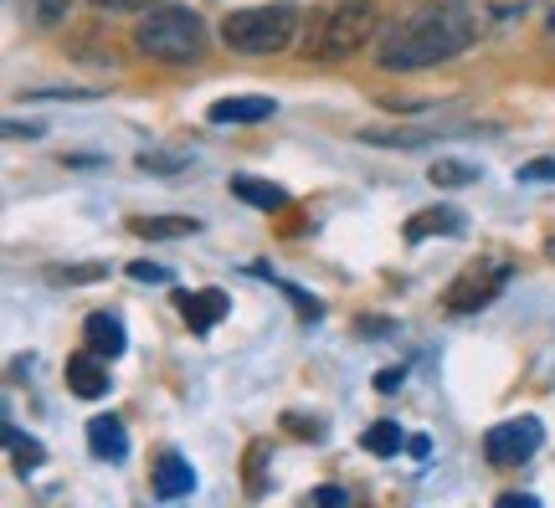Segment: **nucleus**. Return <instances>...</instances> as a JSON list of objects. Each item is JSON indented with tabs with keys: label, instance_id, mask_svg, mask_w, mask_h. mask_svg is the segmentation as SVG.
I'll use <instances>...</instances> for the list:
<instances>
[{
	"label": "nucleus",
	"instance_id": "f257e3e1",
	"mask_svg": "<svg viewBox=\"0 0 555 508\" xmlns=\"http://www.w3.org/2000/svg\"><path fill=\"white\" fill-rule=\"evenodd\" d=\"M474 37H478V11L468 0H422V5L401 11L380 31L376 62L386 73H416V67L457 57Z\"/></svg>",
	"mask_w": 555,
	"mask_h": 508
},
{
	"label": "nucleus",
	"instance_id": "f03ea898",
	"mask_svg": "<svg viewBox=\"0 0 555 508\" xmlns=\"http://www.w3.org/2000/svg\"><path fill=\"white\" fill-rule=\"evenodd\" d=\"M371 37H376V5L371 0H335L314 16L309 37H304V52L319 62H339L360 52Z\"/></svg>",
	"mask_w": 555,
	"mask_h": 508
},
{
	"label": "nucleus",
	"instance_id": "7ed1b4c3",
	"mask_svg": "<svg viewBox=\"0 0 555 508\" xmlns=\"http://www.w3.org/2000/svg\"><path fill=\"white\" fill-rule=\"evenodd\" d=\"M134 41H139V52H150L159 62H196L206 52V26L185 5H155L134 26Z\"/></svg>",
	"mask_w": 555,
	"mask_h": 508
},
{
	"label": "nucleus",
	"instance_id": "20e7f679",
	"mask_svg": "<svg viewBox=\"0 0 555 508\" xmlns=\"http://www.w3.org/2000/svg\"><path fill=\"white\" fill-rule=\"evenodd\" d=\"M294 37H298L294 5H247V11L221 21V41L232 52H253V57L283 52V47H294Z\"/></svg>",
	"mask_w": 555,
	"mask_h": 508
},
{
	"label": "nucleus",
	"instance_id": "39448f33",
	"mask_svg": "<svg viewBox=\"0 0 555 508\" xmlns=\"http://www.w3.org/2000/svg\"><path fill=\"white\" fill-rule=\"evenodd\" d=\"M504 283H509V262H504V257H478V262H468V268L448 283L442 303L453 313H478L504 294Z\"/></svg>",
	"mask_w": 555,
	"mask_h": 508
},
{
	"label": "nucleus",
	"instance_id": "423d86ee",
	"mask_svg": "<svg viewBox=\"0 0 555 508\" xmlns=\"http://www.w3.org/2000/svg\"><path fill=\"white\" fill-rule=\"evenodd\" d=\"M540 421L535 416H519V421H499V427H489V437H483V457L494 463V468H519L525 457H535L540 452Z\"/></svg>",
	"mask_w": 555,
	"mask_h": 508
},
{
	"label": "nucleus",
	"instance_id": "0eeeda50",
	"mask_svg": "<svg viewBox=\"0 0 555 508\" xmlns=\"http://www.w3.org/2000/svg\"><path fill=\"white\" fill-rule=\"evenodd\" d=\"M180 318L191 324V334H211L227 318V309H232V298L221 294V288H201V294H180Z\"/></svg>",
	"mask_w": 555,
	"mask_h": 508
},
{
	"label": "nucleus",
	"instance_id": "6e6552de",
	"mask_svg": "<svg viewBox=\"0 0 555 508\" xmlns=\"http://www.w3.org/2000/svg\"><path fill=\"white\" fill-rule=\"evenodd\" d=\"M67 386H73V395H82V401H99V395H108V365H103V354L82 350L67 360Z\"/></svg>",
	"mask_w": 555,
	"mask_h": 508
},
{
	"label": "nucleus",
	"instance_id": "1a4fd4ad",
	"mask_svg": "<svg viewBox=\"0 0 555 508\" xmlns=\"http://www.w3.org/2000/svg\"><path fill=\"white\" fill-rule=\"evenodd\" d=\"M82 344L93 354H103V360H119L124 344H129V334H124V324L114 318V313H88V324H82Z\"/></svg>",
	"mask_w": 555,
	"mask_h": 508
},
{
	"label": "nucleus",
	"instance_id": "9d476101",
	"mask_svg": "<svg viewBox=\"0 0 555 508\" xmlns=\"http://www.w3.org/2000/svg\"><path fill=\"white\" fill-rule=\"evenodd\" d=\"M155 498H185V493L196 489V472H191V463L180 457V452H165L155 463Z\"/></svg>",
	"mask_w": 555,
	"mask_h": 508
},
{
	"label": "nucleus",
	"instance_id": "9b49d317",
	"mask_svg": "<svg viewBox=\"0 0 555 508\" xmlns=\"http://www.w3.org/2000/svg\"><path fill=\"white\" fill-rule=\"evenodd\" d=\"M278 103L273 99H258V93H247V99H221L211 103V123H262V118H273Z\"/></svg>",
	"mask_w": 555,
	"mask_h": 508
},
{
	"label": "nucleus",
	"instance_id": "f8f14e48",
	"mask_svg": "<svg viewBox=\"0 0 555 508\" xmlns=\"http://www.w3.org/2000/svg\"><path fill=\"white\" fill-rule=\"evenodd\" d=\"M88 447H93V457H108V463L129 457V431H124L119 416H93L88 421Z\"/></svg>",
	"mask_w": 555,
	"mask_h": 508
},
{
	"label": "nucleus",
	"instance_id": "ddd939ff",
	"mask_svg": "<svg viewBox=\"0 0 555 508\" xmlns=\"http://www.w3.org/2000/svg\"><path fill=\"white\" fill-rule=\"evenodd\" d=\"M463 232V211L453 206H437V211H416L406 221V242H422V236H457Z\"/></svg>",
	"mask_w": 555,
	"mask_h": 508
},
{
	"label": "nucleus",
	"instance_id": "4468645a",
	"mask_svg": "<svg viewBox=\"0 0 555 508\" xmlns=\"http://www.w3.org/2000/svg\"><path fill=\"white\" fill-rule=\"evenodd\" d=\"M201 221H191V216H139L134 221V236H144V242H180V236H196Z\"/></svg>",
	"mask_w": 555,
	"mask_h": 508
},
{
	"label": "nucleus",
	"instance_id": "2eb2a0df",
	"mask_svg": "<svg viewBox=\"0 0 555 508\" xmlns=\"http://www.w3.org/2000/svg\"><path fill=\"white\" fill-rule=\"evenodd\" d=\"M232 196L247 200V206H258V211H283V206H288V196H283L278 185H268V180H253V175H237V180H232Z\"/></svg>",
	"mask_w": 555,
	"mask_h": 508
},
{
	"label": "nucleus",
	"instance_id": "dca6fc26",
	"mask_svg": "<svg viewBox=\"0 0 555 508\" xmlns=\"http://www.w3.org/2000/svg\"><path fill=\"white\" fill-rule=\"evenodd\" d=\"M5 447H11V463H16L21 472H31V468H41V463H47V447H41L37 437H26L16 421H5Z\"/></svg>",
	"mask_w": 555,
	"mask_h": 508
},
{
	"label": "nucleus",
	"instance_id": "f3484780",
	"mask_svg": "<svg viewBox=\"0 0 555 508\" xmlns=\"http://www.w3.org/2000/svg\"><path fill=\"white\" fill-rule=\"evenodd\" d=\"M433 185H448V191H457V185H474L478 180V165H468V159H433Z\"/></svg>",
	"mask_w": 555,
	"mask_h": 508
},
{
	"label": "nucleus",
	"instance_id": "a211bd4d",
	"mask_svg": "<svg viewBox=\"0 0 555 508\" xmlns=\"http://www.w3.org/2000/svg\"><path fill=\"white\" fill-rule=\"evenodd\" d=\"M365 452H376V457H397V452H401L397 421H376V427L365 431Z\"/></svg>",
	"mask_w": 555,
	"mask_h": 508
},
{
	"label": "nucleus",
	"instance_id": "6ab92c4d",
	"mask_svg": "<svg viewBox=\"0 0 555 508\" xmlns=\"http://www.w3.org/2000/svg\"><path fill=\"white\" fill-rule=\"evenodd\" d=\"M26 16L37 21V26H57L67 16V0H26Z\"/></svg>",
	"mask_w": 555,
	"mask_h": 508
},
{
	"label": "nucleus",
	"instance_id": "aec40b11",
	"mask_svg": "<svg viewBox=\"0 0 555 508\" xmlns=\"http://www.w3.org/2000/svg\"><path fill=\"white\" fill-rule=\"evenodd\" d=\"M519 185H545V180H555V159H530V165H519Z\"/></svg>",
	"mask_w": 555,
	"mask_h": 508
},
{
	"label": "nucleus",
	"instance_id": "412c9836",
	"mask_svg": "<svg viewBox=\"0 0 555 508\" xmlns=\"http://www.w3.org/2000/svg\"><path fill=\"white\" fill-rule=\"evenodd\" d=\"M129 277L134 283H170V268H159V262H129Z\"/></svg>",
	"mask_w": 555,
	"mask_h": 508
},
{
	"label": "nucleus",
	"instance_id": "4be33fe9",
	"mask_svg": "<svg viewBox=\"0 0 555 508\" xmlns=\"http://www.w3.org/2000/svg\"><path fill=\"white\" fill-rule=\"evenodd\" d=\"M288 431H294V437H304V442H324V421H309V416H288Z\"/></svg>",
	"mask_w": 555,
	"mask_h": 508
},
{
	"label": "nucleus",
	"instance_id": "5701e85b",
	"mask_svg": "<svg viewBox=\"0 0 555 508\" xmlns=\"http://www.w3.org/2000/svg\"><path fill=\"white\" fill-rule=\"evenodd\" d=\"M262 457H268V447H262V442L247 452V468H253V472H247V493H253V498L262 493Z\"/></svg>",
	"mask_w": 555,
	"mask_h": 508
},
{
	"label": "nucleus",
	"instance_id": "b1692460",
	"mask_svg": "<svg viewBox=\"0 0 555 508\" xmlns=\"http://www.w3.org/2000/svg\"><path fill=\"white\" fill-rule=\"evenodd\" d=\"M139 170H159V175H170V170H185V159L180 155H139Z\"/></svg>",
	"mask_w": 555,
	"mask_h": 508
},
{
	"label": "nucleus",
	"instance_id": "393cba45",
	"mask_svg": "<svg viewBox=\"0 0 555 508\" xmlns=\"http://www.w3.org/2000/svg\"><path fill=\"white\" fill-rule=\"evenodd\" d=\"M99 11H155V5H165V0H93Z\"/></svg>",
	"mask_w": 555,
	"mask_h": 508
},
{
	"label": "nucleus",
	"instance_id": "a878e982",
	"mask_svg": "<svg viewBox=\"0 0 555 508\" xmlns=\"http://www.w3.org/2000/svg\"><path fill=\"white\" fill-rule=\"evenodd\" d=\"M62 283H93V277H103V268H62Z\"/></svg>",
	"mask_w": 555,
	"mask_h": 508
},
{
	"label": "nucleus",
	"instance_id": "bb28decb",
	"mask_svg": "<svg viewBox=\"0 0 555 508\" xmlns=\"http://www.w3.org/2000/svg\"><path fill=\"white\" fill-rule=\"evenodd\" d=\"M309 504H324V508H339V504H345V489H319V493H309Z\"/></svg>",
	"mask_w": 555,
	"mask_h": 508
},
{
	"label": "nucleus",
	"instance_id": "cd10ccee",
	"mask_svg": "<svg viewBox=\"0 0 555 508\" xmlns=\"http://www.w3.org/2000/svg\"><path fill=\"white\" fill-rule=\"evenodd\" d=\"M499 508H535V493H504Z\"/></svg>",
	"mask_w": 555,
	"mask_h": 508
},
{
	"label": "nucleus",
	"instance_id": "c85d7f7f",
	"mask_svg": "<svg viewBox=\"0 0 555 508\" xmlns=\"http://www.w3.org/2000/svg\"><path fill=\"white\" fill-rule=\"evenodd\" d=\"M397 386H401V370H380V375H376V391H380V395H391Z\"/></svg>",
	"mask_w": 555,
	"mask_h": 508
},
{
	"label": "nucleus",
	"instance_id": "c756f323",
	"mask_svg": "<svg viewBox=\"0 0 555 508\" xmlns=\"http://www.w3.org/2000/svg\"><path fill=\"white\" fill-rule=\"evenodd\" d=\"M5 134L11 139H37V123H26V129H21V123H5Z\"/></svg>",
	"mask_w": 555,
	"mask_h": 508
},
{
	"label": "nucleus",
	"instance_id": "7c9ffc66",
	"mask_svg": "<svg viewBox=\"0 0 555 508\" xmlns=\"http://www.w3.org/2000/svg\"><path fill=\"white\" fill-rule=\"evenodd\" d=\"M406 452H412V457H427V452H433V442H427V437H412V442H406Z\"/></svg>",
	"mask_w": 555,
	"mask_h": 508
},
{
	"label": "nucleus",
	"instance_id": "2f4dec72",
	"mask_svg": "<svg viewBox=\"0 0 555 508\" xmlns=\"http://www.w3.org/2000/svg\"><path fill=\"white\" fill-rule=\"evenodd\" d=\"M545 252H551V257H555V236H551V242H545Z\"/></svg>",
	"mask_w": 555,
	"mask_h": 508
},
{
	"label": "nucleus",
	"instance_id": "473e14b6",
	"mask_svg": "<svg viewBox=\"0 0 555 508\" xmlns=\"http://www.w3.org/2000/svg\"><path fill=\"white\" fill-rule=\"evenodd\" d=\"M545 26H551V31H555V11H551V21H545Z\"/></svg>",
	"mask_w": 555,
	"mask_h": 508
}]
</instances>
